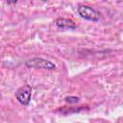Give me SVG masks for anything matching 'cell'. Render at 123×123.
I'll return each instance as SVG.
<instances>
[{
  "label": "cell",
  "mask_w": 123,
  "mask_h": 123,
  "mask_svg": "<svg viewBox=\"0 0 123 123\" xmlns=\"http://www.w3.org/2000/svg\"><path fill=\"white\" fill-rule=\"evenodd\" d=\"M25 65L29 68H36V69H47V70H54L56 68V65L43 58L36 57L29 59L25 62Z\"/></svg>",
  "instance_id": "cell-1"
},
{
  "label": "cell",
  "mask_w": 123,
  "mask_h": 123,
  "mask_svg": "<svg viewBox=\"0 0 123 123\" xmlns=\"http://www.w3.org/2000/svg\"><path fill=\"white\" fill-rule=\"evenodd\" d=\"M78 13L82 18L93 22L98 21L101 17V13L96 9L87 5H80L78 7Z\"/></svg>",
  "instance_id": "cell-2"
},
{
  "label": "cell",
  "mask_w": 123,
  "mask_h": 123,
  "mask_svg": "<svg viewBox=\"0 0 123 123\" xmlns=\"http://www.w3.org/2000/svg\"><path fill=\"white\" fill-rule=\"evenodd\" d=\"M15 97L21 105H29L32 97V87L29 85H25L19 87L15 92Z\"/></svg>",
  "instance_id": "cell-3"
},
{
  "label": "cell",
  "mask_w": 123,
  "mask_h": 123,
  "mask_svg": "<svg viewBox=\"0 0 123 123\" xmlns=\"http://www.w3.org/2000/svg\"><path fill=\"white\" fill-rule=\"evenodd\" d=\"M55 24L58 28H60L62 30H65V29L74 30V29L77 28V26H76V24L74 23L73 20L68 19V18H63V17L57 18L56 21H55Z\"/></svg>",
  "instance_id": "cell-4"
},
{
  "label": "cell",
  "mask_w": 123,
  "mask_h": 123,
  "mask_svg": "<svg viewBox=\"0 0 123 123\" xmlns=\"http://www.w3.org/2000/svg\"><path fill=\"white\" fill-rule=\"evenodd\" d=\"M64 100H65L66 103H69V104H76V103L79 102L80 98L77 97V96H66V97L64 98Z\"/></svg>",
  "instance_id": "cell-5"
}]
</instances>
